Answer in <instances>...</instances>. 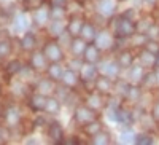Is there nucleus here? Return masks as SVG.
<instances>
[{
	"label": "nucleus",
	"instance_id": "1",
	"mask_svg": "<svg viewBox=\"0 0 159 145\" xmlns=\"http://www.w3.org/2000/svg\"><path fill=\"white\" fill-rule=\"evenodd\" d=\"M45 56H46L49 61H54V62L62 58L61 49H59V46H57L56 43H48V45H46V48H45Z\"/></svg>",
	"mask_w": 159,
	"mask_h": 145
},
{
	"label": "nucleus",
	"instance_id": "2",
	"mask_svg": "<svg viewBox=\"0 0 159 145\" xmlns=\"http://www.w3.org/2000/svg\"><path fill=\"white\" fill-rule=\"evenodd\" d=\"M116 30H118V34H121V35H130L132 32H134V24H132L130 21H127L126 18H123V19H119Z\"/></svg>",
	"mask_w": 159,
	"mask_h": 145
},
{
	"label": "nucleus",
	"instance_id": "3",
	"mask_svg": "<svg viewBox=\"0 0 159 145\" xmlns=\"http://www.w3.org/2000/svg\"><path fill=\"white\" fill-rule=\"evenodd\" d=\"M76 118H78L80 121L88 123V121L92 120V113H91L88 109H78V110H76Z\"/></svg>",
	"mask_w": 159,
	"mask_h": 145
},
{
	"label": "nucleus",
	"instance_id": "4",
	"mask_svg": "<svg viewBox=\"0 0 159 145\" xmlns=\"http://www.w3.org/2000/svg\"><path fill=\"white\" fill-rule=\"evenodd\" d=\"M99 10L103 13V15H111V11L115 10V3L111 0H103V2L99 5Z\"/></svg>",
	"mask_w": 159,
	"mask_h": 145
},
{
	"label": "nucleus",
	"instance_id": "5",
	"mask_svg": "<svg viewBox=\"0 0 159 145\" xmlns=\"http://www.w3.org/2000/svg\"><path fill=\"white\" fill-rule=\"evenodd\" d=\"M49 134H51V137L54 139L56 142H61V140H62V129H61V126H59L57 123H54V124L51 126Z\"/></svg>",
	"mask_w": 159,
	"mask_h": 145
},
{
	"label": "nucleus",
	"instance_id": "6",
	"mask_svg": "<svg viewBox=\"0 0 159 145\" xmlns=\"http://www.w3.org/2000/svg\"><path fill=\"white\" fill-rule=\"evenodd\" d=\"M84 53H86V59H88V62H91V64L99 58V54H97V48H96V46H92V45H91L89 48H86Z\"/></svg>",
	"mask_w": 159,
	"mask_h": 145
},
{
	"label": "nucleus",
	"instance_id": "7",
	"mask_svg": "<svg viewBox=\"0 0 159 145\" xmlns=\"http://www.w3.org/2000/svg\"><path fill=\"white\" fill-rule=\"evenodd\" d=\"M15 27H16V30H24L27 27V18L24 15H18L15 19Z\"/></svg>",
	"mask_w": 159,
	"mask_h": 145
},
{
	"label": "nucleus",
	"instance_id": "8",
	"mask_svg": "<svg viewBox=\"0 0 159 145\" xmlns=\"http://www.w3.org/2000/svg\"><path fill=\"white\" fill-rule=\"evenodd\" d=\"M35 46V37L32 34H27L22 38V48L24 49H32Z\"/></svg>",
	"mask_w": 159,
	"mask_h": 145
},
{
	"label": "nucleus",
	"instance_id": "9",
	"mask_svg": "<svg viewBox=\"0 0 159 145\" xmlns=\"http://www.w3.org/2000/svg\"><path fill=\"white\" fill-rule=\"evenodd\" d=\"M32 107L34 109H45L46 107V99L43 97V96H35L34 99H32Z\"/></svg>",
	"mask_w": 159,
	"mask_h": 145
},
{
	"label": "nucleus",
	"instance_id": "10",
	"mask_svg": "<svg viewBox=\"0 0 159 145\" xmlns=\"http://www.w3.org/2000/svg\"><path fill=\"white\" fill-rule=\"evenodd\" d=\"M62 78H64V83H67V85H75V83H76L75 73H73L72 70L64 72V73H62Z\"/></svg>",
	"mask_w": 159,
	"mask_h": 145
},
{
	"label": "nucleus",
	"instance_id": "11",
	"mask_svg": "<svg viewBox=\"0 0 159 145\" xmlns=\"http://www.w3.org/2000/svg\"><path fill=\"white\" fill-rule=\"evenodd\" d=\"M62 69H61V65H57V64H54V65H51L49 67V75L52 77V78H61L62 77Z\"/></svg>",
	"mask_w": 159,
	"mask_h": 145
},
{
	"label": "nucleus",
	"instance_id": "12",
	"mask_svg": "<svg viewBox=\"0 0 159 145\" xmlns=\"http://www.w3.org/2000/svg\"><path fill=\"white\" fill-rule=\"evenodd\" d=\"M32 65H34V67H37V69H42L43 65H45V58L42 54H35L32 58Z\"/></svg>",
	"mask_w": 159,
	"mask_h": 145
},
{
	"label": "nucleus",
	"instance_id": "13",
	"mask_svg": "<svg viewBox=\"0 0 159 145\" xmlns=\"http://www.w3.org/2000/svg\"><path fill=\"white\" fill-rule=\"evenodd\" d=\"M19 70H21V64H19L18 61H13V62H10V64H8V67H7V72H8L10 75L16 73V72H19Z\"/></svg>",
	"mask_w": 159,
	"mask_h": 145
},
{
	"label": "nucleus",
	"instance_id": "14",
	"mask_svg": "<svg viewBox=\"0 0 159 145\" xmlns=\"http://www.w3.org/2000/svg\"><path fill=\"white\" fill-rule=\"evenodd\" d=\"M83 77L86 78V80L88 78H94L96 77V67L94 65H86L84 70H83Z\"/></svg>",
	"mask_w": 159,
	"mask_h": 145
},
{
	"label": "nucleus",
	"instance_id": "15",
	"mask_svg": "<svg viewBox=\"0 0 159 145\" xmlns=\"http://www.w3.org/2000/svg\"><path fill=\"white\" fill-rule=\"evenodd\" d=\"M48 112H57L59 110V104L52 99H46V107H45Z\"/></svg>",
	"mask_w": 159,
	"mask_h": 145
},
{
	"label": "nucleus",
	"instance_id": "16",
	"mask_svg": "<svg viewBox=\"0 0 159 145\" xmlns=\"http://www.w3.org/2000/svg\"><path fill=\"white\" fill-rule=\"evenodd\" d=\"M10 49H11V46L8 42H0V58H5L10 53Z\"/></svg>",
	"mask_w": 159,
	"mask_h": 145
},
{
	"label": "nucleus",
	"instance_id": "17",
	"mask_svg": "<svg viewBox=\"0 0 159 145\" xmlns=\"http://www.w3.org/2000/svg\"><path fill=\"white\" fill-rule=\"evenodd\" d=\"M84 49H86V45H84L81 40H76V42L73 43V51L76 53V54H81V53H84Z\"/></svg>",
	"mask_w": 159,
	"mask_h": 145
},
{
	"label": "nucleus",
	"instance_id": "18",
	"mask_svg": "<svg viewBox=\"0 0 159 145\" xmlns=\"http://www.w3.org/2000/svg\"><path fill=\"white\" fill-rule=\"evenodd\" d=\"M81 26H83L81 21H72L70 22V32L72 34H78L80 30H81Z\"/></svg>",
	"mask_w": 159,
	"mask_h": 145
},
{
	"label": "nucleus",
	"instance_id": "19",
	"mask_svg": "<svg viewBox=\"0 0 159 145\" xmlns=\"http://www.w3.org/2000/svg\"><path fill=\"white\" fill-rule=\"evenodd\" d=\"M83 35L86 37V38H89V40H92L94 38V29L91 27V26H83Z\"/></svg>",
	"mask_w": 159,
	"mask_h": 145
},
{
	"label": "nucleus",
	"instance_id": "20",
	"mask_svg": "<svg viewBox=\"0 0 159 145\" xmlns=\"http://www.w3.org/2000/svg\"><path fill=\"white\" fill-rule=\"evenodd\" d=\"M35 19H37V22H40V24H43L46 19H48V13L45 11V10H40L37 15H35Z\"/></svg>",
	"mask_w": 159,
	"mask_h": 145
},
{
	"label": "nucleus",
	"instance_id": "21",
	"mask_svg": "<svg viewBox=\"0 0 159 145\" xmlns=\"http://www.w3.org/2000/svg\"><path fill=\"white\" fill-rule=\"evenodd\" d=\"M135 140H137L135 143H140V145H150V143H153V139L150 136H139Z\"/></svg>",
	"mask_w": 159,
	"mask_h": 145
},
{
	"label": "nucleus",
	"instance_id": "22",
	"mask_svg": "<svg viewBox=\"0 0 159 145\" xmlns=\"http://www.w3.org/2000/svg\"><path fill=\"white\" fill-rule=\"evenodd\" d=\"M130 61H132V58L127 54V53H124V54L121 56V59H119V65H123V67H127V65H130Z\"/></svg>",
	"mask_w": 159,
	"mask_h": 145
},
{
	"label": "nucleus",
	"instance_id": "23",
	"mask_svg": "<svg viewBox=\"0 0 159 145\" xmlns=\"http://www.w3.org/2000/svg\"><path fill=\"white\" fill-rule=\"evenodd\" d=\"M49 30H51L52 35H59V34L64 30V27H62V24H61V22H54V24H52V27H51Z\"/></svg>",
	"mask_w": 159,
	"mask_h": 145
},
{
	"label": "nucleus",
	"instance_id": "24",
	"mask_svg": "<svg viewBox=\"0 0 159 145\" xmlns=\"http://www.w3.org/2000/svg\"><path fill=\"white\" fill-rule=\"evenodd\" d=\"M99 129H100V124H99V123H91V124L88 126V133H89V134H97Z\"/></svg>",
	"mask_w": 159,
	"mask_h": 145
},
{
	"label": "nucleus",
	"instance_id": "25",
	"mask_svg": "<svg viewBox=\"0 0 159 145\" xmlns=\"http://www.w3.org/2000/svg\"><path fill=\"white\" fill-rule=\"evenodd\" d=\"M103 70L107 72L108 75H115V73H116V67H115V64H111V62L105 65V67H103Z\"/></svg>",
	"mask_w": 159,
	"mask_h": 145
},
{
	"label": "nucleus",
	"instance_id": "26",
	"mask_svg": "<svg viewBox=\"0 0 159 145\" xmlns=\"http://www.w3.org/2000/svg\"><path fill=\"white\" fill-rule=\"evenodd\" d=\"M151 53H148V51H145L143 53V58H142V61L145 62V64H153V56H150Z\"/></svg>",
	"mask_w": 159,
	"mask_h": 145
},
{
	"label": "nucleus",
	"instance_id": "27",
	"mask_svg": "<svg viewBox=\"0 0 159 145\" xmlns=\"http://www.w3.org/2000/svg\"><path fill=\"white\" fill-rule=\"evenodd\" d=\"M121 140L123 142H126V140H135V137H134V134H132V133H124L123 136H121Z\"/></svg>",
	"mask_w": 159,
	"mask_h": 145
},
{
	"label": "nucleus",
	"instance_id": "28",
	"mask_svg": "<svg viewBox=\"0 0 159 145\" xmlns=\"http://www.w3.org/2000/svg\"><path fill=\"white\" fill-rule=\"evenodd\" d=\"M107 142H108V136L107 134H103V136L96 139V143H107Z\"/></svg>",
	"mask_w": 159,
	"mask_h": 145
},
{
	"label": "nucleus",
	"instance_id": "29",
	"mask_svg": "<svg viewBox=\"0 0 159 145\" xmlns=\"http://www.w3.org/2000/svg\"><path fill=\"white\" fill-rule=\"evenodd\" d=\"M40 88H42V89H49V88H51V83H48V82H42V83H40Z\"/></svg>",
	"mask_w": 159,
	"mask_h": 145
},
{
	"label": "nucleus",
	"instance_id": "30",
	"mask_svg": "<svg viewBox=\"0 0 159 145\" xmlns=\"http://www.w3.org/2000/svg\"><path fill=\"white\" fill-rule=\"evenodd\" d=\"M54 2V7H64L65 5V0H52Z\"/></svg>",
	"mask_w": 159,
	"mask_h": 145
},
{
	"label": "nucleus",
	"instance_id": "31",
	"mask_svg": "<svg viewBox=\"0 0 159 145\" xmlns=\"http://www.w3.org/2000/svg\"><path fill=\"white\" fill-rule=\"evenodd\" d=\"M148 48H150V49H156V51H159V46H157L156 43H150V45H148Z\"/></svg>",
	"mask_w": 159,
	"mask_h": 145
},
{
	"label": "nucleus",
	"instance_id": "32",
	"mask_svg": "<svg viewBox=\"0 0 159 145\" xmlns=\"http://www.w3.org/2000/svg\"><path fill=\"white\" fill-rule=\"evenodd\" d=\"M91 102H92V105H94V107H97V105H99V104H97V102H99V99H97V97H92V99H91Z\"/></svg>",
	"mask_w": 159,
	"mask_h": 145
},
{
	"label": "nucleus",
	"instance_id": "33",
	"mask_svg": "<svg viewBox=\"0 0 159 145\" xmlns=\"http://www.w3.org/2000/svg\"><path fill=\"white\" fill-rule=\"evenodd\" d=\"M154 64L157 65V67H159V54H157V58H156V61H154Z\"/></svg>",
	"mask_w": 159,
	"mask_h": 145
},
{
	"label": "nucleus",
	"instance_id": "34",
	"mask_svg": "<svg viewBox=\"0 0 159 145\" xmlns=\"http://www.w3.org/2000/svg\"><path fill=\"white\" fill-rule=\"evenodd\" d=\"M157 113H159V107H157Z\"/></svg>",
	"mask_w": 159,
	"mask_h": 145
}]
</instances>
